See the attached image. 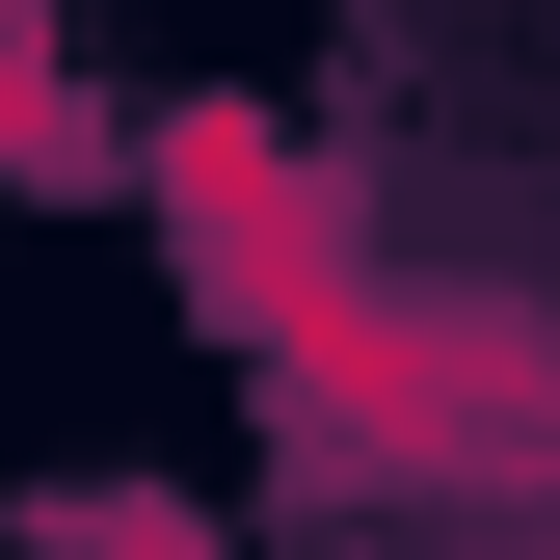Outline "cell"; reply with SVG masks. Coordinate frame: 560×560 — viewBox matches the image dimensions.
Instances as JSON below:
<instances>
[{
	"mask_svg": "<svg viewBox=\"0 0 560 560\" xmlns=\"http://www.w3.org/2000/svg\"><path fill=\"white\" fill-rule=\"evenodd\" d=\"M267 428H294L320 508H534L560 480V320L347 267L320 320H267Z\"/></svg>",
	"mask_w": 560,
	"mask_h": 560,
	"instance_id": "obj_1",
	"label": "cell"
},
{
	"mask_svg": "<svg viewBox=\"0 0 560 560\" xmlns=\"http://www.w3.org/2000/svg\"><path fill=\"white\" fill-rule=\"evenodd\" d=\"M133 187L187 214V294H214L241 347H267V320H320L347 267H374V241H347V187L294 161V133H241V107H161V133H133Z\"/></svg>",
	"mask_w": 560,
	"mask_h": 560,
	"instance_id": "obj_2",
	"label": "cell"
},
{
	"mask_svg": "<svg viewBox=\"0 0 560 560\" xmlns=\"http://www.w3.org/2000/svg\"><path fill=\"white\" fill-rule=\"evenodd\" d=\"M54 560H214V534H187L161 480H81V508H54Z\"/></svg>",
	"mask_w": 560,
	"mask_h": 560,
	"instance_id": "obj_3",
	"label": "cell"
}]
</instances>
